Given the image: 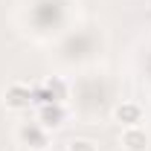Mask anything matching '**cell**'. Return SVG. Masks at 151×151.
I'll list each match as a JSON object with an SVG mask.
<instances>
[{"instance_id": "cell-3", "label": "cell", "mask_w": 151, "mask_h": 151, "mask_svg": "<svg viewBox=\"0 0 151 151\" xmlns=\"http://www.w3.org/2000/svg\"><path fill=\"white\" fill-rule=\"evenodd\" d=\"M18 137L29 145V148H47V131H44V125L26 122V125H20Z\"/></svg>"}, {"instance_id": "cell-7", "label": "cell", "mask_w": 151, "mask_h": 151, "mask_svg": "<svg viewBox=\"0 0 151 151\" xmlns=\"http://www.w3.org/2000/svg\"><path fill=\"white\" fill-rule=\"evenodd\" d=\"M67 151H99V148H96L93 139H87V137H76V139H70Z\"/></svg>"}, {"instance_id": "cell-4", "label": "cell", "mask_w": 151, "mask_h": 151, "mask_svg": "<svg viewBox=\"0 0 151 151\" xmlns=\"http://www.w3.org/2000/svg\"><path fill=\"white\" fill-rule=\"evenodd\" d=\"M113 116H116V122H122L125 128H128V125H139V122H142V108H139L137 102H122V105H116Z\"/></svg>"}, {"instance_id": "cell-2", "label": "cell", "mask_w": 151, "mask_h": 151, "mask_svg": "<svg viewBox=\"0 0 151 151\" xmlns=\"http://www.w3.org/2000/svg\"><path fill=\"white\" fill-rule=\"evenodd\" d=\"M122 145H125V151H148L151 137L145 134V128H139V125H128V128L122 131Z\"/></svg>"}, {"instance_id": "cell-6", "label": "cell", "mask_w": 151, "mask_h": 151, "mask_svg": "<svg viewBox=\"0 0 151 151\" xmlns=\"http://www.w3.org/2000/svg\"><path fill=\"white\" fill-rule=\"evenodd\" d=\"M47 102H64V84L58 81V78H50L47 81V96H44Z\"/></svg>"}, {"instance_id": "cell-5", "label": "cell", "mask_w": 151, "mask_h": 151, "mask_svg": "<svg viewBox=\"0 0 151 151\" xmlns=\"http://www.w3.org/2000/svg\"><path fill=\"white\" fill-rule=\"evenodd\" d=\"M38 119H41L44 128H58V125L64 122V108H61V102H47V105H41Z\"/></svg>"}, {"instance_id": "cell-1", "label": "cell", "mask_w": 151, "mask_h": 151, "mask_svg": "<svg viewBox=\"0 0 151 151\" xmlns=\"http://www.w3.org/2000/svg\"><path fill=\"white\" fill-rule=\"evenodd\" d=\"M32 99H35L32 87L23 84V81H12V84L6 87V105H9L12 111H23V108H29Z\"/></svg>"}]
</instances>
